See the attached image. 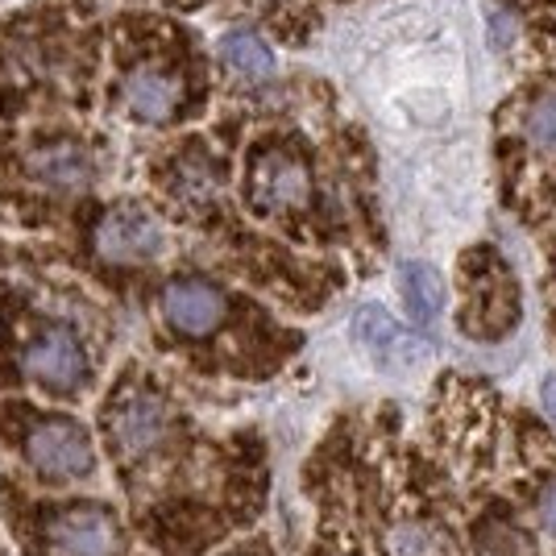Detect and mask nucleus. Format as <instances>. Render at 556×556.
<instances>
[{"instance_id":"nucleus-1","label":"nucleus","mask_w":556,"mask_h":556,"mask_svg":"<svg viewBox=\"0 0 556 556\" xmlns=\"http://www.w3.org/2000/svg\"><path fill=\"white\" fill-rule=\"evenodd\" d=\"M25 457L50 482L84 478V473L96 469L92 437L75 419H42V424H34L29 437H25Z\"/></svg>"},{"instance_id":"nucleus-2","label":"nucleus","mask_w":556,"mask_h":556,"mask_svg":"<svg viewBox=\"0 0 556 556\" xmlns=\"http://www.w3.org/2000/svg\"><path fill=\"white\" fill-rule=\"evenodd\" d=\"M42 540H47V556H113L121 544V528L109 507L75 503L50 515Z\"/></svg>"},{"instance_id":"nucleus-3","label":"nucleus","mask_w":556,"mask_h":556,"mask_svg":"<svg viewBox=\"0 0 556 556\" xmlns=\"http://www.w3.org/2000/svg\"><path fill=\"white\" fill-rule=\"evenodd\" d=\"M25 374L47 391L67 394L88 382V353L67 325H47L25 345Z\"/></svg>"},{"instance_id":"nucleus-4","label":"nucleus","mask_w":556,"mask_h":556,"mask_svg":"<svg viewBox=\"0 0 556 556\" xmlns=\"http://www.w3.org/2000/svg\"><path fill=\"white\" fill-rule=\"evenodd\" d=\"M515 307H519V295H515V282L507 278L503 262L482 254L478 257V275L469 278V316H465V328L473 337H503L515 325Z\"/></svg>"},{"instance_id":"nucleus-5","label":"nucleus","mask_w":556,"mask_h":556,"mask_svg":"<svg viewBox=\"0 0 556 556\" xmlns=\"http://www.w3.org/2000/svg\"><path fill=\"white\" fill-rule=\"evenodd\" d=\"M307 187H312V175H307V166L295 154H287V150H262L254 159V170H250V204L262 216L303 204L307 200Z\"/></svg>"},{"instance_id":"nucleus-6","label":"nucleus","mask_w":556,"mask_h":556,"mask_svg":"<svg viewBox=\"0 0 556 556\" xmlns=\"http://www.w3.org/2000/svg\"><path fill=\"white\" fill-rule=\"evenodd\" d=\"M96 245L109 262H146L163 250V225L146 208L121 204L109 208L96 225Z\"/></svg>"},{"instance_id":"nucleus-7","label":"nucleus","mask_w":556,"mask_h":556,"mask_svg":"<svg viewBox=\"0 0 556 556\" xmlns=\"http://www.w3.org/2000/svg\"><path fill=\"white\" fill-rule=\"evenodd\" d=\"M163 316L166 325L184 337H208L225 325L229 303L204 278H175L163 291Z\"/></svg>"},{"instance_id":"nucleus-8","label":"nucleus","mask_w":556,"mask_h":556,"mask_svg":"<svg viewBox=\"0 0 556 556\" xmlns=\"http://www.w3.org/2000/svg\"><path fill=\"white\" fill-rule=\"evenodd\" d=\"M109 437L125 457H141L166 437V407L146 391L125 394L109 412Z\"/></svg>"},{"instance_id":"nucleus-9","label":"nucleus","mask_w":556,"mask_h":556,"mask_svg":"<svg viewBox=\"0 0 556 556\" xmlns=\"http://www.w3.org/2000/svg\"><path fill=\"white\" fill-rule=\"evenodd\" d=\"M29 175L38 184L54 187V191H84V187L92 184L96 166H92V154L84 146H75V141H50V146H38L29 154Z\"/></svg>"},{"instance_id":"nucleus-10","label":"nucleus","mask_w":556,"mask_h":556,"mask_svg":"<svg viewBox=\"0 0 556 556\" xmlns=\"http://www.w3.org/2000/svg\"><path fill=\"white\" fill-rule=\"evenodd\" d=\"M184 100V79L175 71L146 63L125 79V104L141 121H166Z\"/></svg>"},{"instance_id":"nucleus-11","label":"nucleus","mask_w":556,"mask_h":556,"mask_svg":"<svg viewBox=\"0 0 556 556\" xmlns=\"http://www.w3.org/2000/svg\"><path fill=\"white\" fill-rule=\"evenodd\" d=\"M353 337H357V345H366V353H370L374 362H382V366H412V362H419L416 341L394 325L382 307H362L357 320H353Z\"/></svg>"},{"instance_id":"nucleus-12","label":"nucleus","mask_w":556,"mask_h":556,"mask_svg":"<svg viewBox=\"0 0 556 556\" xmlns=\"http://www.w3.org/2000/svg\"><path fill=\"white\" fill-rule=\"evenodd\" d=\"M403 303L416 325H432L444 307V282L441 270L428 262H407L403 266Z\"/></svg>"},{"instance_id":"nucleus-13","label":"nucleus","mask_w":556,"mask_h":556,"mask_svg":"<svg viewBox=\"0 0 556 556\" xmlns=\"http://www.w3.org/2000/svg\"><path fill=\"white\" fill-rule=\"evenodd\" d=\"M220 59H225V67L237 71V75H245V79H270V71H275V54L270 47L250 34V29H232L220 38Z\"/></svg>"},{"instance_id":"nucleus-14","label":"nucleus","mask_w":556,"mask_h":556,"mask_svg":"<svg viewBox=\"0 0 556 556\" xmlns=\"http://www.w3.org/2000/svg\"><path fill=\"white\" fill-rule=\"evenodd\" d=\"M387 556H444V540L428 523H399L387 535Z\"/></svg>"},{"instance_id":"nucleus-15","label":"nucleus","mask_w":556,"mask_h":556,"mask_svg":"<svg viewBox=\"0 0 556 556\" xmlns=\"http://www.w3.org/2000/svg\"><path fill=\"white\" fill-rule=\"evenodd\" d=\"M523 134L535 150L556 154V92H540L523 113Z\"/></svg>"},{"instance_id":"nucleus-16","label":"nucleus","mask_w":556,"mask_h":556,"mask_svg":"<svg viewBox=\"0 0 556 556\" xmlns=\"http://www.w3.org/2000/svg\"><path fill=\"white\" fill-rule=\"evenodd\" d=\"M478 544H482V556H532L528 540L519 532H510V528H503V523H486L482 535H478Z\"/></svg>"},{"instance_id":"nucleus-17","label":"nucleus","mask_w":556,"mask_h":556,"mask_svg":"<svg viewBox=\"0 0 556 556\" xmlns=\"http://www.w3.org/2000/svg\"><path fill=\"white\" fill-rule=\"evenodd\" d=\"M540 519H544V528L556 535V482L544 490V498H540Z\"/></svg>"},{"instance_id":"nucleus-18","label":"nucleus","mask_w":556,"mask_h":556,"mask_svg":"<svg viewBox=\"0 0 556 556\" xmlns=\"http://www.w3.org/2000/svg\"><path fill=\"white\" fill-rule=\"evenodd\" d=\"M540 403H544V412L556 419V378H544V387H540Z\"/></svg>"}]
</instances>
